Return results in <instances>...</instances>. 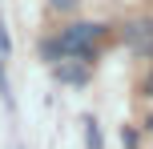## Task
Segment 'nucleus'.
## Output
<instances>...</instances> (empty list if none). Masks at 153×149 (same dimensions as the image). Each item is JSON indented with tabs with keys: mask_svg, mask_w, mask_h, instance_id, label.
<instances>
[{
	"mask_svg": "<svg viewBox=\"0 0 153 149\" xmlns=\"http://www.w3.org/2000/svg\"><path fill=\"white\" fill-rule=\"evenodd\" d=\"M101 24H93V20H81V24H73V28H65L61 32V40H56V53L61 56H89L93 53V44L101 40Z\"/></svg>",
	"mask_w": 153,
	"mask_h": 149,
	"instance_id": "f257e3e1",
	"label": "nucleus"
},
{
	"mask_svg": "<svg viewBox=\"0 0 153 149\" xmlns=\"http://www.w3.org/2000/svg\"><path fill=\"white\" fill-rule=\"evenodd\" d=\"M53 73H56V81H69V85H81V81H89V69H85V64H65V61H61Z\"/></svg>",
	"mask_w": 153,
	"mask_h": 149,
	"instance_id": "f03ea898",
	"label": "nucleus"
},
{
	"mask_svg": "<svg viewBox=\"0 0 153 149\" xmlns=\"http://www.w3.org/2000/svg\"><path fill=\"white\" fill-rule=\"evenodd\" d=\"M85 149H105V141H101V125L93 117H85Z\"/></svg>",
	"mask_w": 153,
	"mask_h": 149,
	"instance_id": "7ed1b4c3",
	"label": "nucleus"
},
{
	"mask_svg": "<svg viewBox=\"0 0 153 149\" xmlns=\"http://www.w3.org/2000/svg\"><path fill=\"white\" fill-rule=\"evenodd\" d=\"M8 53H12V40H8V28H4V20H0V64L8 61Z\"/></svg>",
	"mask_w": 153,
	"mask_h": 149,
	"instance_id": "20e7f679",
	"label": "nucleus"
},
{
	"mask_svg": "<svg viewBox=\"0 0 153 149\" xmlns=\"http://www.w3.org/2000/svg\"><path fill=\"white\" fill-rule=\"evenodd\" d=\"M76 4H81V0H48V8H56V12H73Z\"/></svg>",
	"mask_w": 153,
	"mask_h": 149,
	"instance_id": "39448f33",
	"label": "nucleus"
}]
</instances>
